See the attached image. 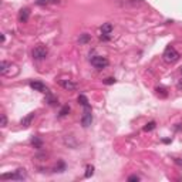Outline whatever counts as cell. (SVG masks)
Segmentation results:
<instances>
[{"mask_svg":"<svg viewBox=\"0 0 182 182\" xmlns=\"http://www.w3.org/2000/svg\"><path fill=\"white\" fill-rule=\"evenodd\" d=\"M154 128H155V121H151V123H148L144 127V131H152Z\"/></svg>","mask_w":182,"mask_h":182,"instance_id":"ac0fdd59","label":"cell"},{"mask_svg":"<svg viewBox=\"0 0 182 182\" xmlns=\"http://www.w3.org/2000/svg\"><path fill=\"white\" fill-rule=\"evenodd\" d=\"M33 118H34V114H29L27 117H24V118L20 121V124H22L23 127H30V124H31V121H33Z\"/></svg>","mask_w":182,"mask_h":182,"instance_id":"8fae6325","label":"cell"},{"mask_svg":"<svg viewBox=\"0 0 182 182\" xmlns=\"http://www.w3.org/2000/svg\"><path fill=\"white\" fill-rule=\"evenodd\" d=\"M105 84H114L115 83V78H112V77H110V78H107V80H105Z\"/></svg>","mask_w":182,"mask_h":182,"instance_id":"7402d4cb","label":"cell"},{"mask_svg":"<svg viewBox=\"0 0 182 182\" xmlns=\"http://www.w3.org/2000/svg\"><path fill=\"white\" fill-rule=\"evenodd\" d=\"M37 4H41V6H47L50 3H59V0H36Z\"/></svg>","mask_w":182,"mask_h":182,"instance_id":"5bb4252c","label":"cell"},{"mask_svg":"<svg viewBox=\"0 0 182 182\" xmlns=\"http://www.w3.org/2000/svg\"><path fill=\"white\" fill-rule=\"evenodd\" d=\"M88 40H90V36H88L87 33H84V34L81 36V37L78 38V41H80V43H83V44H84V43H87Z\"/></svg>","mask_w":182,"mask_h":182,"instance_id":"d6986e66","label":"cell"},{"mask_svg":"<svg viewBox=\"0 0 182 182\" xmlns=\"http://www.w3.org/2000/svg\"><path fill=\"white\" fill-rule=\"evenodd\" d=\"M47 101H48V104H50V105H56V103H57V100L53 95H48Z\"/></svg>","mask_w":182,"mask_h":182,"instance_id":"44dd1931","label":"cell"},{"mask_svg":"<svg viewBox=\"0 0 182 182\" xmlns=\"http://www.w3.org/2000/svg\"><path fill=\"white\" fill-rule=\"evenodd\" d=\"M162 59H164V61L165 63H168V64H174V63H176L179 60V53L175 50L174 47H167L165 48V51H164V54H162Z\"/></svg>","mask_w":182,"mask_h":182,"instance_id":"6da1fadb","label":"cell"},{"mask_svg":"<svg viewBox=\"0 0 182 182\" xmlns=\"http://www.w3.org/2000/svg\"><path fill=\"white\" fill-rule=\"evenodd\" d=\"M176 88H178V90H182V78L179 80L178 83H176Z\"/></svg>","mask_w":182,"mask_h":182,"instance_id":"cb8c5ba5","label":"cell"},{"mask_svg":"<svg viewBox=\"0 0 182 182\" xmlns=\"http://www.w3.org/2000/svg\"><path fill=\"white\" fill-rule=\"evenodd\" d=\"M156 94H158V95H161V97H164V98H165V97L168 95V93H167V90L164 88V87H156Z\"/></svg>","mask_w":182,"mask_h":182,"instance_id":"4fadbf2b","label":"cell"},{"mask_svg":"<svg viewBox=\"0 0 182 182\" xmlns=\"http://www.w3.org/2000/svg\"><path fill=\"white\" fill-rule=\"evenodd\" d=\"M26 178V171L24 169H17L16 172H11V174H3L0 175V179H16V181H23V179Z\"/></svg>","mask_w":182,"mask_h":182,"instance_id":"7a4b0ae2","label":"cell"},{"mask_svg":"<svg viewBox=\"0 0 182 182\" xmlns=\"http://www.w3.org/2000/svg\"><path fill=\"white\" fill-rule=\"evenodd\" d=\"M60 86L63 87L64 90H67V91H73V90L77 88V84L70 80H60Z\"/></svg>","mask_w":182,"mask_h":182,"instance_id":"52a82bcc","label":"cell"},{"mask_svg":"<svg viewBox=\"0 0 182 182\" xmlns=\"http://www.w3.org/2000/svg\"><path fill=\"white\" fill-rule=\"evenodd\" d=\"M30 87H31L34 91H40V93L48 94V88L46 87V84H43L41 81H30Z\"/></svg>","mask_w":182,"mask_h":182,"instance_id":"8992f818","label":"cell"},{"mask_svg":"<svg viewBox=\"0 0 182 182\" xmlns=\"http://www.w3.org/2000/svg\"><path fill=\"white\" fill-rule=\"evenodd\" d=\"M29 16H30V10L29 9H22L19 13V22L20 23H26L29 20Z\"/></svg>","mask_w":182,"mask_h":182,"instance_id":"9c48e42d","label":"cell"},{"mask_svg":"<svg viewBox=\"0 0 182 182\" xmlns=\"http://www.w3.org/2000/svg\"><path fill=\"white\" fill-rule=\"evenodd\" d=\"M31 54H33V59H34V60L40 61V60H44L46 57H47V54H48V48L46 47V46L40 44V46H37V47L34 48Z\"/></svg>","mask_w":182,"mask_h":182,"instance_id":"3957f363","label":"cell"},{"mask_svg":"<svg viewBox=\"0 0 182 182\" xmlns=\"http://www.w3.org/2000/svg\"><path fill=\"white\" fill-rule=\"evenodd\" d=\"M93 123V114H91V107H84V112H83V117H81V125L84 128H88Z\"/></svg>","mask_w":182,"mask_h":182,"instance_id":"277c9868","label":"cell"},{"mask_svg":"<svg viewBox=\"0 0 182 182\" xmlns=\"http://www.w3.org/2000/svg\"><path fill=\"white\" fill-rule=\"evenodd\" d=\"M31 144H33V145H34V147H36L37 149H40V148H41V141L38 140L37 137H34L33 140H31Z\"/></svg>","mask_w":182,"mask_h":182,"instance_id":"2e32d148","label":"cell"},{"mask_svg":"<svg viewBox=\"0 0 182 182\" xmlns=\"http://www.w3.org/2000/svg\"><path fill=\"white\" fill-rule=\"evenodd\" d=\"M111 33H112V24L111 23H105V24L101 26V34H103L105 38L110 37V34Z\"/></svg>","mask_w":182,"mask_h":182,"instance_id":"ba28073f","label":"cell"},{"mask_svg":"<svg viewBox=\"0 0 182 182\" xmlns=\"http://www.w3.org/2000/svg\"><path fill=\"white\" fill-rule=\"evenodd\" d=\"M128 181H140V176H137V175H131L130 178H128Z\"/></svg>","mask_w":182,"mask_h":182,"instance_id":"603a6c76","label":"cell"},{"mask_svg":"<svg viewBox=\"0 0 182 182\" xmlns=\"http://www.w3.org/2000/svg\"><path fill=\"white\" fill-rule=\"evenodd\" d=\"M68 112H70V107H68V105H64V107L61 108V111H60V117H66Z\"/></svg>","mask_w":182,"mask_h":182,"instance_id":"e0dca14e","label":"cell"},{"mask_svg":"<svg viewBox=\"0 0 182 182\" xmlns=\"http://www.w3.org/2000/svg\"><path fill=\"white\" fill-rule=\"evenodd\" d=\"M93 174H94V167L93 165H88V167L86 168V174H84V176H86V178H90Z\"/></svg>","mask_w":182,"mask_h":182,"instance_id":"9a60e30c","label":"cell"},{"mask_svg":"<svg viewBox=\"0 0 182 182\" xmlns=\"http://www.w3.org/2000/svg\"><path fill=\"white\" fill-rule=\"evenodd\" d=\"M6 125H7V117H6V114H2V123H0V127L4 128Z\"/></svg>","mask_w":182,"mask_h":182,"instance_id":"ffe728a7","label":"cell"},{"mask_svg":"<svg viewBox=\"0 0 182 182\" xmlns=\"http://www.w3.org/2000/svg\"><path fill=\"white\" fill-rule=\"evenodd\" d=\"M91 64H93L97 70H103V68H105L108 66V60L103 56H94L91 59Z\"/></svg>","mask_w":182,"mask_h":182,"instance_id":"5b68a950","label":"cell"},{"mask_svg":"<svg viewBox=\"0 0 182 182\" xmlns=\"http://www.w3.org/2000/svg\"><path fill=\"white\" fill-rule=\"evenodd\" d=\"M181 74H182V67H181Z\"/></svg>","mask_w":182,"mask_h":182,"instance_id":"484cf974","label":"cell"},{"mask_svg":"<svg viewBox=\"0 0 182 182\" xmlns=\"http://www.w3.org/2000/svg\"><path fill=\"white\" fill-rule=\"evenodd\" d=\"M11 66H13L11 63H7V61H2V64H0V74L7 75V70H9V68H11Z\"/></svg>","mask_w":182,"mask_h":182,"instance_id":"30bf717a","label":"cell"},{"mask_svg":"<svg viewBox=\"0 0 182 182\" xmlns=\"http://www.w3.org/2000/svg\"><path fill=\"white\" fill-rule=\"evenodd\" d=\"M175 162H176V164H178V165H181V167H182V161H179V160H175Z\"/></svg>","mask_w":182,"mask_h":182,"instance_id":"d4e9b609","label":"cell"},{"mask_svg":"<svg viewBox=\"0 0 182 182\" xmlns=\"http://www.w3.org/2000/svg\"><path fill=\"white\" fill-rule=\"evenodd\" d=\"M78 103H80V104L83 105V107H88V100H87V97L86 95H78Z\"/></svg>","mask_w":182,"mask_h":182,"instance_id":"7c38bea8","label":"cell"}]
</instances>
